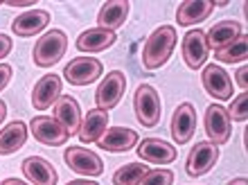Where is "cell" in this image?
Returning <instances> with one entry per match:
<instances>
[{
  "label": "cell",
  "instance_id": "cell-12",
  "mask_svg": "<svg viewBox=\"0 0 248 185\" xmlns=\"http://www.w3.org/2000/svg\"><path fill=\"white\" fill-rule=\"evenodd\" d=\"M97 145L99 149L113 154L131 152L138 145V133L133 129H126V126H108L104 136L97 140Z\"/></svg>",
  "mask_w": 248,
  "mask_h": 185
},
{
  "label": "cell",
  "instance_id": "cell-8",
  "mask_svg": "<svg viewBox=\"0 0 248 185\" xmlns=\"http://www.w3.org/2000/svg\"><path fill=\"white\" fill-rule=\"evenodd\" d=\"M124 88H126V77H124L120 70H113V73L106 75V79H102V84L95 91V102H97V108L102 111H111L120 104V99L124 95Z\"/></svg>",
  "mask_w": 248,
  "mask_h": 185
},
{
  "label": "cell",
  "instance_id": "cell-24",
  "mask_svg": "<svg viewBox=\"0 0 248 185\" xmlns=\"http://www.w3.org/2000/svg\"><path fill=\"white\" fill-rule=\"evenodd\" d=\"M27 140V124L25 122H9V124L0 131V156H9V154L18 152Z\"/></svg>",
  "mask_w": 248,
  "mask_h": 185
},
{
  "label": "cell",
  "instance_id": "cell-6",
  "mask_svg": "<svg viewBox=\"0 0 248 185\" xmlns=\"http://www.w3.org/2000/svg\"><path fill=\"white\" fill-rule=\"evenodd\" d=\"M217 160H219V147H217L215 142H210V140H205V142H196V145L192 147L189 156H187L185 170H187L189 176L199 179V176L208 174L210 170L217 165Z\"/></svg>",
  "mask_w": 248,
  "mask_h": 185
},
{
  "label": "cell",
  "instance_id": "cell-11",
  "mask_svg": "<svg viewBox=\"0 0 248 185\" xmlns=\"http://www.w3.org/2000/svg\"><path fill=\"white\" fill-rule=\"evenodd\" d=\"M138 156L142 163H154V165H170L176 160V149L174 145L165 142L160 138H144L138 145Z\"/></svg>",
  "mask_w": 248,
  "mask_h": 185
},
{
  "label": "cell",
  "instance_id": "cell-3",
  "mask_svg": "<svg viewBox=\"0 0 248 185\" xmlns=\"http://www.w3.org/2000/svg\"><path fill=\"white\" fill-rule=\"evenodd\" d=\"M133 111H136V120L142 126H147V129L156 126L160 122V115H163V104H160L156 88L149 84L138 86L136 95H133Z\"/></svg>",
  "mask_w": 248,
  "mask_h": 185
},
{
  "label": "cell",
  "instance_id": "cell-23",
  "mask_svg": "<svg viewBox=\"0 0 248 185\" xmlns=\"http://www.w3.org/2000/svg\"><path fill=\"white\" fill-rule=\"evenodd\" d=\"M239 34H242V25L237 20H221V23L210 27V32L205 34V43L217 52V50L226 47L228 43H232Z\"/></svg>",
  "mask_w": 248,
  "mask_h": 185
},
{
  "label": "cell",
  "instance_id": "cell-34",
  "mask_svg": "<svg viewBox=\"0 0 248 185\" xmlns=\"http://www.w3.org/2000/svg\"><path fill=\"white\" fill-rule=\"evenodd\" d=\"M0 185H30V183H23V181H18V179H5Z\"/></svg>",
  "mask_w": 248,
  "mask_h": 185
},
{
  "label": "cell",
  "instance_id": "cell-1",
  "mask_svg": "<svg viewBox=\"0 0 248 185\" xmlns=\"http://www.w3.org/2000/svg\"><path fill=\"white\" fill-rule=\"evenodd\" d=\"M174 46H176V30L171 25H163L154 30L142 47V66L147 70L163 68L174 52Z\"/></svg>",
  "mask_w": 248,
  "mask_h": 185
},
{
  "label": "cell",
  "instance_id": "cell-7",
  "mask_svg": "<svg viewBox=\"0 0 248 185\" xmlns=\"http://www.w3.org/2000/svg\"><path fill=\"white\" fill-rule=\"evenodd\" d=\"M30 131H32V136L39 140L41 145H47V147H61L70 138L68 131L50 115H36L30 122Z\"/></svg>",
  "mask_w": 248,
  "mask_h": 185
},
{
  "label": "cell",
  "instance_id": "cell-22",
  "mask_svg": "<svg viewBox=\"0 0 248 185\" xmlns=\"http://www.w3.org/2000/svg\"><path fill=\"white\" fill-rule=\"evenodd\" d=\"M212 9H215L212 0H185L176 9V20L178 25H196L208 18Z\"/></svg>",
  "mask_w": 248,
  "mask_h": 185
},
{
  "label": "cell",
  "instance_id": "cell-35",
  "mask_svg": "<svg viewBox=\"0 0 248 185\" xmlns=\"http://www.w3.org/2000/svg\"><path fill=\"white\" fill-rule=\"evenodd\" d=\"M226 185H248V181L244 179V176H239V179H232L230 183H226Z\"/></svg>",
  "mask_w": 248,
  "mask_h": 185
},
{
  "label": "cell",
  "instance_id": "cell-33",
  "mask_svg": "<svg viewBox=\"0 0 248 185\" xmlns=\"http://www.w3.org/2000/svg\"><path fill=\"white\" fill-rule=\"evenodd\" d=\"M68 185H97L95 181H86V179H77V181H70Z\"/></svg>",
  "mask_w": 248,
  "mask_h": 185
},
{
  "label": "cell",
  "instance_id": "cell-26",
  "mask_svg": "<svg viewBox=\"0 0 248 185\" xmlns=\"http://www.w3.org/2000/svg\"><path fill=\"white\" fill-rule=\"evenodd\" d=\"M149 172L144 163H126L113 174V185H138V181Z\"/></svg>",
  "mask_w": 248,
  "mask_h": 185
},
{
  "label": "cell",
  "instance_id": "cell-16",
  "mask_svg": "<svg viewBox=\"0 0 248 185\" xmlns=\"http://www.w3.org/2000/svg\"><path fill=\"white\" fill-rule=\"evenodd\" d=\"M208 43H205V34L201 30H189L183 36V59L192 70L199 68L208 61Z\"/></svg>",
  "mask_w": 248,
  "mask_h": 185
},
{
  "label": "cell",
  "instance_id": "cell-20",
  "mask_svg": "<svg viewBox=\"0 0 248 185\" xmlns=\"http://www.w3.org/2000/svg\"><path fill=\"white\" fill-rule=\"evenodd\" d=\"M129 0H108V2H104L97 14V27L115 32L118 27L124 25V20L129 16Z\"/></svg>",
  "mask_w": 248,
  "mask_h": 185
},
{
  "label": "cell",
  "instance_id": "cell-13",
  "mask_svg": "<svg viewBox=\"0 0 248 185\" xmlns=\"http://www.w3.org/2000/svg\"><path fill=\"white\" fill-rule=\"evenodd\" d=\"M54 120L68 131V136L79 133V126H81V108H79L77 99L72 97V95H61V97L54 102Z\"/></svg>",
  "mask_w": 248,
  "mask_h": 185
},
{
  "label": "cell",
  "instance_id": "cell-14",
  "mask_svg": "<svg viewBox=\"0 0 248 185\" xmlns=\"http://www.w3.org/2000/svg\"><path fill=\"white\" fill-rule=\"evenodd\" d=\"M20 170H23L25 179L32 185H57V181H59V174H57L54 165L50 160L41 158V156H30V158H25Z\"/></svg>",
  "mask_w": 248,
  "mask_h": 185
},
{
  "label": "cell",
  "instance_id": "cell-18",
  "mask_svg": "<svg viewBox=\"0 0 248 185\" xmlns=\"http://www.w3.org/2000/svg\"><path fill=\"white\" fill-rule=\"evenodd\" d=\"M108 111H102V108H91L86 113V118L81 120V126H79V140L84 145H91V142H97L102 136L108 129Z\"/></svg>",
  "mask_w": 248,
  "mask_h": 185
},
{
  "label": "cell",
  "instance_id": "cell-2",
  "mask_svg": "<svg viewBox=\"0 0 248 185\" xmlns=\"http://www.w3.org/2000/svg\"><path fill=\"white\" fill-rule=\"evenodd\" d=\"M68 50V36L61 30H50L34 46V63L41 68L57 66Z\"/></svg>",
  "mask_w": 248,
  "mask_h": 185
},
{
  "label": "cell",
  "instance_id": "cell-19",
  "mask_svg": "<svg viewBox=\"0 0 248 185\" xmlns=\"http://www.w3.org/2000/svg\"><path fill=\"white\" fill-rule=\"evenodd\" d=\"M47 25H50V14L46 9H30V12L14 18L12 30L14 34H18V36L25 39V36H34V34L43 32Z\"/></svg>",
  "mask_w": 248,
  "mask_h": 185
},
{
  "label": "cell",
  "instance_id": "cell-32",
  "mask_svg": "<svg viewBox=\"0 0 248 185\" xmlns=\"http://www.w3.org/2000/svg\"><path fill=\"white\" fill-rule=\"evenodd\" d=\"M7 5L9 7H34L36 5V0H7Z\"/></svg>",
  "mask_w": 248,
  "mask_h": 185
},
{
  "label": "cell",
  "instance_id": "cell-25",
  "mask_svg": "<svg viewBox=\"0 0 248 185\" xmlns=\"http://www.w3.org/2000/svg\"><path fill=\"white\" fill-rule=\"evenodd\" d=\"M246 54H248V36L242 32L232 43H228V46L221 47V50H217V61L239 63V61H246Z\"/></svg>",
  "mask_w": 248,
  "mask_h": 185
},
{
  "label": "cell",
  "instance_id": "cell-28",
  "mask_svg": "<svg viewBox=\"0 0 248 185\" xmlns=\"http://www.w3.org/2000/svg\"><path fill=\"white\" fill-rule=\"evenodd\" d=\"M246 104H248V92L244 91L242 95H237V97L232 99V104H230V108H226V111H228L230 122H232V120H235V122H246V118H248Z\"/></svg>",
  "mask_w": 248,
  "mask_h": 185
},
{
  "label": "cell",
  "instance_id": "cell-15",
  "mask_svg": "<svg viewBox=\"0 0 248 185\" xmlns=\"http://www.w3.org/2000/svg\"><path fill=\"white\" fill-rule=\"evenodd\" d=\"M194 129H196L194 106L189 104V102H183L174 111V115H171V138L176 140L178 145H185L194 136Z\"/></svg>",
  "mask_w": 248,
  "mask_h": 185
},
{
  "label": "cell",
  "instance_id": "cell-21",
  "mask_svg": "<svg viewBox=\"0 0 248 185\" xmlns=\"http://www.w3.org/2000/svg\"><path fill=\"white\" fill-rule=\"evenodd\" d=\"M115 43V32H108V30H102V27H93V30H86L84 34H79L77 39V50L81 52H104Z\"/></svg>",
  "mask_w": 248,
  "mask_h": 185
},
{
  "label": "cell",
  "instance_id": "cell-5",
  "mask_svg": "<svg viewBox=\"0 0 248 185\" xmlns=\"http://www.w3.org/2000/svg\"><path fill=\"white\" fill-rule=\"evenodd\" d=\"M203 126H205V133H208L210 142H215L217 147L226 145L230 140V133H232V122L228 118V111L219 104L208 106L205 111V118H203Z\"/></svg>",
  "mask_w": 248,
  "mask_h": 185
},
{
  "label": "cell",
  "instance_id": "cell-4",
  "mask_svg": "<svg viewBox=\"0 0 248 185\" xmlns=\"http://www.w3.org/2000/svg\"><path fill=\"white\" fill-rule=\"evenodd\" d=\"M104 73L102 61L93 59V57H77L72 59L63 70V77L68 79V84L72 86H88L95 79H99Z\"/></svg>",
  "mask_w": 248,
  "mask_h": 185
},
{
  "label": "cell",
  "instance_id": "cell-10",
  "mask_svg": "<svg viewBox=\"0 0 248 185\" xmlns=\"http://www.w3.org/2000/svg\"><path fill=\"white\" fill-rule=\"evenodd\" d=\"M201 81L210 97H217V99H221V102L232 97V79H230L228 73L221 66L208 63L201 73Z\"/></svg>",
  "mask_w": 248,
  "mask_h": 185
},
{
  "label": "cell",
  "instance_id": "cell-30",
  "mask_svg": "<svg viewBox=\"0 0 248 185\" xmlns=\"http://www.w3.org/2000/svg\"><path fill=\"white\" fill-rule=\"evenodd\" d=\"M9 52H12V39L7 34H0V59H5Z\"/></svg>",
  "mask_w": 248,
  "mask_h": 185
},
{
  "label": "cell",
  "instance_id": "cell-29",
  "mask_svg": "<svg viewBox=\"0 0 248 185\" xmlns=\"http://www.w3.org/2000/svg\"><path fill=\"white\" fill-rule=\"evenodd\" d=\"M12 79V66H7V63H0V91L9 84Z\"/></svg>",
  "mask_w": 248,
  "mask_h": 185
},
{
  "label": "cell",
  "instance_id": "cell-17",
  "mask_svg": "<svg viewBox=\"0 0 248 185\" xmlns=\"http://www.w3.org/2000/svg\"><path fill=\"white\" fill-rule=\"evenodd\" d=\"M61 97V77L59 75H46L36 81L32 91V104L36 111H46Z\"/></svg>",
  "mask_w": 248,
  "mask_h": 185
},
{
  "label": "cell",
  "instance_id": "cell-36",
  "mask_svg": "<svg viewBox=\"0 0 248 185\" xmlns=\"http://www.w3.org/2000/svg\"><path fill=\"white\" fill-rule=\"evenodd\" d=\"M5 115H7V104L2 102V99H0V122L5 120Z\"/></svg>",
  "mask_w": 248,
  "mask_h": 185
},
{
  "label": "cell",
  "instance_id": "cell-27",
  "mask_svg": "<svg viewBox=\"0 0 248 185\" xmlns=\"http://www.w3.org/2000/svg\"><path fill=\"white\" fill-rule=\"evenodd\" d=\"M174 183V174L171 170H149L138 185H171Z\"/></svg>",
  "mask_w": 248,
  "mask_h": 185
},
{
  "label": "cell",
  "instance_id": "cell-9",
  "mask_svg": "<svg viewBox=\"0 0 248 185\" xmlns=\"http://www.w3.org/2000/svg\"><path fill=\"white\" fill-rule=\"evenodd\" d=\"M63 160L72 172L81 174V176H99V174L104 172L102 158L95 152L84 149V147H70V149H65Z\"/></svg>",
  "mask_w": 248,
  "mask_h": 185
},
{
  "label": "cell",
  "instance_id": "cell-31",
  "mask_svg": "<svg viewBox=\"0 0 248 185\" xmlns=\"http://www.w3.org/2000/svg\"><path fill=\"white\" fill-rule=\"evenodd\" d=\"M246 75H248V68H246V66H242L239 70H237V75H235L237 86L242 88V91H246V88H248V79H246Z\"/></svg>",
  "mask_w": 248,
  "mask_h": 185
}]
</instances>
